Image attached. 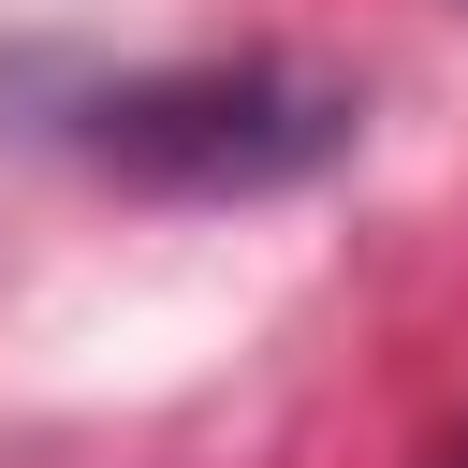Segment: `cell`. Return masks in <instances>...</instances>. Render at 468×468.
Returning a JSON list of instances; mask_svg holds the SVG:
<instances>
[{"label": "cell", "mask_w": 468, "mask_h": 468, "mask_svg": "<svg viewBox=\"0 0 468 468\" xmlns=\"http://www.w3.org/2000/svg\"><path fill=\"white\" fill-rule=\"evenodd\" d=\"M88 146L146 190H278L351 146V102L292 58H205V73H132L88 102Z\"/></svg>", "instance_id": "1"}, {"label": "cell", "mask_w": 468, "mask_h": 468, "mask_svg": "<svg viewBox=\"0 0 468 468\" xmlns=\"http://www.w3.org/2000/svg\"><path fill=\"white\" fill-rule=\"evenodd\" d=\"M453 468H468V453H453Z\"/></svg>", "instance_id": "2"}]
</instances>
